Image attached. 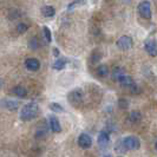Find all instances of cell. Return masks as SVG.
Here are the masks:
<instances>
[{"label": "cell", "mask_w": 157, "mask_h": 157, "mask_svg": "<svg viewBox=\"0 0 157 157\" xmlns=\"http://www.w3.org/2000/svg\"><path fill=\"white\" fill-rule=\"evenodd\" d=\"M39 106L37 103H29L26 105H24V108L20 111V119L24 122L32 121L39 115Z\"/></svg>", "instance_id": "obj_1"}, {"label": "cell", "mask_w": 157, "mask_h": 157, "mask_svg": "<svg viewBox=\"0 0 157 157\" xmlns=\"http://www.w3.org/2000/svg\"><path fill=\"white\" fill-rule=\"evenodd\" d=\"M122 144H123L124 149L126 150H137L140 149V147H141V142H140V140L137 137H135V136L125 137L122 141Z\"/></svg>", "instance_id": "obj_2"}, {"label": "cell", "mask_w": 157, "mask_h": 157, "mask_svg": "<svg viewBox=\"0 0 157 157\" xmlns=\"http://www.w3.org/2000/svg\"><path fill=\"white\" fill-rule=\"evenodd\" d=\"M82 99H83V92L80 89L72 90L67 96V101L70 102L71 105H78L82 102Z\"/></svg>", "instance_id": "obj_3"}, {"label": "cell", "mask_w": 157, "mask_h": 157, "mask_svg": "<svg viewBox=\"0 0 157 157\" xmlns=\"http://www.w3.org/2000/svg\"><path fill=\"white\" fill-rule=\"evenodd\" d=\"M138 11L143 18H145V19L151 18V5L149 1H142L138 6Z\"/></svg>", "instance_id": "obj_4"}, {"label": "cell", "mask_w": 157, "mask_h": 157, "mask_svg": "<svg viewBox=\"0 0 157 157\" xmlns=\"http://www.w3.org/2000/svg\"><path fill=\"white\" fill-rule=\"evenodd\" d=\"M117 46L119 48H122V50H128V48H130V47L132 46V39H131V37H129V36H122L121 38H118L117 40Z\"/></svg>", "instance_id": "obj_5"}, {"label": "cell", "mask_w": 157, "mask_h": 157, "mask_svg": "<svg viewBox=\"0 0 157 157\" xmlns=\"http://www.w3.org/2000/svg\"><path fill=\"white\" fill-rule=\"evenodd\" d=\"M78 145L83 149H87L92 145V140L87 134H82L78 138Z\"/></svg>", "instance_id": "obj_6"}, {"label": "cell", "mask_w": 157, "mask_h": 157, "mask_svg": "<svg viewBox=\"0 0 157 157\" xmlns=\"http://www.w3.org/2000/svg\"><path fill=\"white\" fill-rule=\"evenodd\" d=\"M145 51L149 53L150 56L155 57L157 56V45H156V41L155 40H147L145 41Z\"/></svg>", "instance_id": "obj_7"}, {"label": "cell", "mask_w": 157, "mask_h": 157, "mask_svg": "<svg viewBox=\"0 0 157 157\" xmlns=\"http://www.w3.org/2000/svg\"><path fill=\"white\" fill-rule=\"evenodd\" d=\"M117 80L119 82V84H121L122 86H125V87H132V86H135L134 79L131 78L130 76L123 75V76H121V77H119Z\"/></svg>", "instance_id": "obj_8"}, {"label": "cell", "mask_w": 157, "mask_h": 157, "mask_svg": "<svg viewBox=\"0 0 157 157\" xmlns=\"http://www.w3.org/2000/svg\"><path fill=\"white\" fill-rule=\"evenodd\" d=\"M25 66H26L29 70L37 71V70H39L40 63H39V60L36 59V58H29V59H26V62H25Z\"/></svg>", "instance_id": "obj_9"}, {"label": "cell", "mask_w": 157, "mask_h": 157, "mask_svg": "<svg viewBox=\"0 0 157 157\" xmlns=\"http://www.w3.org/2000/svg\"><path fill=\"white\" fill-rule=\"evenodd\" d=\"M97 142H98V145L99 147H106L108 144H109V142H110V136L108 132H105V131H102V132H99L98 135V138H97Z\"/></svg>", "instance_id": "obj_10"}, {"label": "cell", "mask_w": 157, "mask_h": 157, "mask_svg": "<svg viewBox=\"0 0 157 157\" xmlns=\"http://www.w3.org/2000/svg\"><path fill=\"white\" fill-rule=\"evenodd\" d=\"M0 105H1L2 108L8 109V110H11V111H16V110H18V108H19V103L14 102V101H7V99H2V101L0 102Z\"/></svg>", "instance_id": "obj_11"}, {"label": "cell", "mask_w": 157, "mask_h": 157, "mask_svg": "<svg viewBox=\"0 0 157 157\" xmlns=\"http://www.w3.org/2000/svg\"><path fill=\"white\" fill-rule=\"evenodd\" d=\"M50 128H51V130L53 132H60L62 131V125H60L58 118L53 117V116L50 117Z\"/></svg>", "instance_id": "obj_12"}, {"label": "cell", "mask_w": 157, "mask_h": 157, "mask_svg": "<svg viewBox=\"0 0 157 157\" xmlns=\"http://www.w3.org/2000/svg\"><path fill=\"white\" fill-rule=\"evenodd\" d=\"M11 92L14 94V96H17V97H20V98H23V97H25V96L27 94L26 89L23 86H14L13 89H12Z\"/></svg>", "instance_id": "obj_13"}, {"label": "cell", "mask_w": 157, "mask_h": 157, "mask_svg": "<svg viewBox=\"0 0 157 157\" xmlns=\"http://www.w3.org/2000/svg\"><path fill=\"white\" fill-rule=\"evenodd\" d=\"M141 113L138 112V111H134V112H131L130 115H129V117H128V122L129 123H138L140 121H141Z\"/></svg>", "instance_id": "obj_14"}, {"label": "cell", "mask_w": 157, "mask_h": 157, "mask_svg": "<svg viewBox=\"0 0 157 157\" xmlns=\"http://www.w3.org/2000/svg\"><path fill=\"white\" fill-rule=\"evenodd\" d=\"M97 75L99 76V77H106L108 75H109V67L105 65V64H102V65H99L98 67H97Z\"/></svg>", "instance_id": "obj_15"}, {"label": "cell", "mask_w": 157, "mask_h": 157, "mask_svg": "<svg viewBox=\"0 0 157 157\" xmlns=\"http://www.w3.org/2000/svg\"><path fill=\"white\" fill-rule=\"evenodd\" d=\"M56 13V10L52 6H44L41 7V14L44 17H53Z\"/></svg>", "instance_id": "obj_16"}, {"label": "cell", "mask_w": 157, "mask_h": 157, "mask_svg": "<svg viewBox=\"0 0 157 157\" xmlns=\"http://www.w3.org/2000/svg\"><path fill=\"white\" fill-rule=\"evenodd\" d=\"M36 138H38V140H41V138H44V137H46L47 136V128L46 126H41L39 129H37V131H36Z\"/></svg>", "instance_id": "obj_17"}, {"label": "cell", "mask_w": 157, "mask_h": 157, "mask_svg": "<svg viewBox=\"0 0 157 157\" xmlns=\"http://www.w3.org/2000/svg\"><path fill=\"white\" fill-rule=\"evenodd\" d=\"M65 65H66L65 59H58L53 64V69H56V70H63L64 67H65Z\"/></svg>", "instance_id": "obj_18"}, {"label": "cell", "mask_w": 157, "mask_h": 157, "mask_svg": "<svg viewBox=\"0 0 157 157\" xmlns=\"http://www.w3.org/2000/svg\"><path fill=\"white\" fill-rule=\"evenodd\" d=\"M50 109L52 111H55V112H63L64 111L63 106H62L60 104H58V103H52V104H50Z\"/></svg>", "instance_id": "obj_19"}, {"label": "cell", "mask_w": 157, "mask_h": 157, "mask_svg": "<svg viewBox=\"0 0 157 157\" xmlns=\"http://www.w3.org/2000/svg\"><path fill=\"white\" fill-rule=\"evenodd\" d=\"M43 33H44V37H45V39H46L47 43H50L51 41V31H50V29L46 27V26H44V29H43Z\"/></svg>", "instance_id": "obj_20"}, {"label": "cell", "mask_w": 157, "mask_h": 157, "mask_svg": "<svg viewBox=\"0 0 157 157\" xmlns=\"http://www.w3.org/2000/svg\"><path fill=\"white\" fill-rule=\"evenodd\" d=\"M27 29H29V26L26 25V24H18V26H17V32L18 33H24V32L27 31Z\"/></svg>", "instance_id": "obj_21"}, {"label": "cell", "mask_w": 157, "mask_h": 157, "mask_svg": "<svg viewBox=\"0 0 157 157\" xmlns=\"http://www.w3.org/2000/svg\"><path fill=\"white\" fill-rule=\"evenodd\" d=\"M112 73H113V77H115L116 79H118L121 76H123L125 72H124V70H123V69L118 67V69H116V70H113V72H112Z\"/></svg>", "instance_id": "obj_22"}, {"label": "cell", "mask_w": 157, "mask_h": 157, "mask_svg": "<svg viewBox=\"0 0 157 157\" xmlns=\"http://www.w3.org/2000/svg\"><path fill=\"white\" fill-rule=\"evenodd\" d=\"M118 104H119V108H121V109H126V108H128V102H126L125 99H119V101H118Z\"/></svg>", "instance_id": "obj_23"}, {"label": "cell", "mask_w": 157, "mask_h": 157, "mask_svg": "<svg viewBox=\"0 0 157 157\" xmlns=\"http://www.w3.org/2000/svg\"><path fill=\"white\" fill-rule=\"evenodd\" d=\"M53 56H55V57H59V50H58V48H53Z\"/></svg>", "instance_id": "obj_24"}, {"label": "cell", "mask_w": 157, "mask_h": 157, "mask_svg": "<svg viewBox=\"0 0 157 157\" xmlns=\"http://www.w3.org/2000/svg\"><path fill=\"white\" fill-rule=\"evenodd\" d=\"M155 147H156V150H157V142H156V145H155Z\"/></svg>", "instance_id": "obj_25"}, {"label": "cell", "mask_w": 157, "mask_h": 157, "mask_svg": "<svg viewBox=\"0 0 157 157\" xmlns=\"http://www.w3.org/2000/svg\"><path fill=\"white\" fill-rule=\"evenodd\" d=\"M94 1H97V0H94Z\"/></svg>", "instance_id": "obj_26"}]
</instances>
